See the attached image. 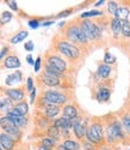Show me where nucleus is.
Returning <instances> with one entry per match:
<instances>
[{
  "label": "nucleus",
  "mask_w": 130,
  "mask_h": 150,
  "mask_svg": "<svg viewBox=\"0 0 130 150\" xmlns=\"http://www.w3.org/2000/svg\"><path fill=\"white\" fill-rule=\"evenodd\" d=\"M108 8H109V12H110V13H112V15L115 16L117 8H118V5H117L116 1H110V3L108 4Z\"/></svg>",
  "instance_id": "nucleus-34"
},
{
  "label": "nucleus",
  "mask_w": 130,
  "mask_h": 150,
  "mask_svg": "<svg viewBox=\"0 0 130 150\" xmlns=\"http://www.w3.org/2000/svg\"><path fill=\"white\" fill-rule=\"evenodd\" d=\"M28 31H20V33H18L17 35H15L11 39V42L13 43V45H16V43H19V42H22V41H24L25 39L28 37Z\"/></svg>",
  "instance_id": "nucleus-23"
},
{
  "label": "nucleus",
  "mask_w": 130,
  "mask_h": 150,
  "mask_svg": "<svg viewBox=\"0 0 130 150\" xmlns=\"http://www.w3.org/2000/svg\"><path fill=\"white\" fill-rule=\"evenodd\" d=\"M54 127H56L57 130L68 131L69 129H72V127H73V120L62 117V118L56 119V120L54 121Z\"/></svg>",
  "instance_id": "nucleus-8"
},
{
  "label": "nucleus",
  "mask_w": 130,
  "mask_h": 150,
  "mask_svg": "<svg viewBox=\"0 0 130 150\" xmlns=\"http://www.w3.org/2000/svg\"><path fill=\"white\" fill-rule=\"evenodd\" d=\"M59 112H60V109H59L57 106L48 105V106L45 107V115H47L48 118H54V117H56V115L59 114Z\"/></svg>",
  "instance_id": "nucleus-21"
},
{
  "label": "nucleus",
  "mask_w": 130,
  "mask_h": 150,
  "mask_svg": "<svg viewBox=\"0 0 130 150\" xmlns=\"http://www.w3.org/2000/svg\"><path fill=\"white\" fill-rule=\"evenodd\" d=\"M111 127V131H112V134H113V138L115 139H122L124 138V133H123V129L121 126L120 121H113L112 125H110Z\"/></svg>",
  "instance_id": "nucleus-10"
},
{
  "label": "nucleus",
  "mask_w": 130,
  "mask_h": 150,
  "mask_svg": "<svg viewBox=\"0 0 130 150\" xmlns=\"http://www.w3.org/2000/svg\"><path fill=\"white\" fill-rule=\"evenodd\" d=\"M62 145L66 148L67 150H79L80 149V145L79 144H78L76 142H74V141H71V139L64 141V143Z\"/></svg>",
  "instance_id": "nucleus-26"
},
{
  "label": "nucleus",
  "mask_w": 130,
  "mask_h": 150,
  "mask_svg": "<svg viewBox=\"0 0 130 150\" xmlns=\"http://www.w3.org/2000/svg\"><path fill=\"white\" fill-rule=\"evenodd\" d=\"M5 64V67L6 69H18L20 66V61L17 57L15 55H11V57H7L4 61Z\"/></svg>",
  "instance_id": "nucleus-13"
},
{
  "label": "nucleus",
  "mask_w": 130,
  "mask_h": 150,
  "mask_svg": "<svg viewBox=\"0 0 130 150\" xmlns=\"http://www.w3.org/2000/svg\"><path fill=\"white\" fill-rule=\"evenodd\" d=\"M0 146L5 150H12L15 146V139L6 133L0 134Z\"/></svg>",
  "instance_id": "nucleus-9"
},
{
  "label": "nucleus",
  "mask_w": 130,
  "mask_h": 150,
  "mask_svg": "<svg viewBox=\"0 0 130 150\" xmlns=\"http://www.w3.org/2000/svg\"><path fill=\"white\" fill-rule=\"evenodd\" d=\"M27 60H28V62H29L30 65H34V64H35V61H34V59H32L31 55H28V57H27Z\"/></svg>",
  "instance_id": "nucleus-44"
},
{
  "label": "nucleus",
  "mask_w": 130,
  "mask_h": 150,
  "mask_svg": "<svg viewBox=\"0 0 130 150\" xmlns=\"http://www.w3.org/2000/svg\"><path fill=\"white\" fill-rule=\"evenodd\" d=\"M0 125H1V127L5 131L4 133L8 134L10 137H12V138H18V137L20 136L19 129L7 117H3L1 119H0Z\"/></svg>",
  "instance_id": "nucleus-4"
},
{
  "label": "nucleus",
  "mask_w": 130,
  "mask_h": 150,
  "mask_svg": "<svg viewBox=\"0 0 130 150\" xmlns=\"http://www.w3.org/2000/svg\"><path fill=\"white\" fill-rule=\"evenodd\" d=\"M71 12H72V10H66V11H63V12H61V13H59V15H57V18L67 17V16H69V15H71Z\"/></svg>",
  "instance_id": "nucleus-39"
},
{
  "label": "nucleus",
  "mask_w": 130,
  "mask_h": 150,
  "mask_svg": "<svg viewBox=\"0 0 130 150\" xmlns=\"http://www.w3.org/2000/svg\"><path fill=\"white\" fill-rule=\"evenodd\" d=\"M35 96H36V89L34 88V89L31 90V97H30V103H34V101H35Z\"/></svg>",
  "instance_id": "nucleus-42"
},
{
  "label": "nucleus",
  "mask_w": 130,
  "mask_h": 150,
  "mask_svg": "<svg viewBox=\"0 0 130 150\" xmlns=\"http://www.w3.org/2000/svg\"><path fill=\"white\" fill-rule=\"evenodd\" d=\"M110 95H111V93L108 88H100L97 93V100L100 102H105L110 98Z\"/></svg>",
  "instance_id": "nucleus-17"
},
{
  "label": "nucleus",
  "mask_w": 130,
  "mask_h": 150,
  "mask_svg": "<svg viewBox=\"0 0 130 150\" xmlns=\"http://www.w3.org/2000/svg\"><path fill=\"white\" fill-rule=\"evenodd\" d=\"M80 29L82 30L84 35L86 36L87 40H93V39H99L101 36V33H100V29L97 24H94L93 22L91 21H85L82 22Z\"/></svg>",
  "instance_id": "nucleus-1"
},
{
  "label": "nucleus",
  "mask_w": 130,
  "mask_h": 150,
  "mask_svg": "<svg viewBox=\"0 0 130 150\" xmlns=\"http://www.w3.org/2000/svg\"><path fill=\"white\" fill-rule=\"evenodd\" d=\"M55 144H56L55 139L49 138V137H48V138H43V139H42V146H45V148H48V149L53 148Z\"/></svg>",
  "instance_id": "nucleus-30"
},
{
  "label": "nucleus",
  "mask_w": 130,
  "mask_h": 150,
  "mask_svg": "<svg viewBox=\"0 0 130 150\" xmlns=\"http://www.w3.org/2000/svg\"><path fill=\"white\" fill-rule=\"evenodd\" d=\"M35 72H38L40 71V69H41V57H38L37 59H36V61H35Z\"/></svg>",
  "instance_id": "nucleus-36"
},
{
  "label": "nucleus",
  "mask_w": 130,
  "mask_h": 150,
  "mask_svg": "<svg viewBox=\"0 0 130 150\" xmlns=\"http://www.w3.org/2000/svg\"><path fill=\"white\" fill-rule=\"evenodd\" d=\"M104 3H105V1H104V0H100V1H97L94 5H96V6H100V5H103Z\"/></svg>",
  "instance_id": "nucleus-47"
},
{
  "label": "nucleus",
  "mask_w": 130,
  "mask_h": 150,
  "mask_svg": "<svg viewBox=\"0 0 130 150\" xmlns=\"http://www.w3.org/2000/svg\"><path fill=\"white\" fill-rule=\"evenodd\" d=\"M42 81H43V83H44V84H47V85H49V86H56V85H59V84H60L59 78H56V77H51V76H48V74H45V73L42 76Z\"/></svg>",
  "instance_id": "nucleus-20"
},
{
  "label": "nucleus",
  "mask_w": 130,
  "mask_h": 150,
  "mask_svg": "<svg viewBox=\"0 0 130 150\" xmlns=\"http://www.w3.org/2000/svg\"><path fill=\"white\" fill-rule=\"evenodd\" d=\"M47 65H49L50 67H53L54 70L59 71L60 73L64 72V71H66V67H67V65H66V62H64V60H62L61 58L55 57V55L50 57V58L48 59V64H47Z\"/></svg>",
  "instance_id": "nucleus-7"
},
{
  "label": "nucleus",
  "mask_w": 130,
  "mask_h": 150,
  "mask_svg": "<svg viewBox=\"0 0 130 150\" xmlns=\"http://www.w3.org/2000/svg\"><path fill=\"white\" fill-rule=\"evenodd\" d=\"M22 81V72L20 71H16L15 73L10 74V76H7L6 78V84L7 85H12L15 83H18Z\"/></svg>",
  "instance_id": "nucleus-18"
},
{
  "label": "nucleus",
  "mask_w": 130,
  "mask_h": 150,
  "mask_svg": "<svg viewBox=\"0 0 130 150\" xmlns=\"http://www.w3.org/2000/svg\"><path fill=\"white\" fill-rule=\"evenodd\" d=\"M0 150H3V148H1V146H0Z\"/></svg>",
  "instance_id": "nucleus-50"
},
{
  "label": "nucleus",
  "mask_w": 130,
  "mask_h": 150,
  "mask_svg": "<svg viewBox=\"0 0 130 150\" xmlns=\"http://www.w3.org/2000/svg\"><path fill=\"white\" fill-rule=\"evenodd\" d=\"M6 4H7L12 10H13V11H17V10H18V6H17V3H16V1H10V0H7Z\"/></svg>",
  "instance_id": "nucleus-37"
},
{
  "label": "nucleus",
  "mask_w": 130,
  "mask_h": 150,
  "mask_svg": "<svg viewBox=\"0 0 130 150\" xmlns=\"http://www.w3.org/2000/svg\"><path fill=\"white\" fill-rule=\"evenodd\" d=\"M63 117L67 119H71V120H74L78 117L76 108L74 106H66L63 108Z\"/></svg>",
  "instance_id": "nucleus-15"
},
{
  "label": "nucleus",
  "mask_w": 130,
  "mask_h": 150,
  "mask_svg": "<svg viewBox=\"0 0 130 150\" xmlns=\"http://www.w3.org/2000/svg\"><path fill=\"white\" fill-rule=\"evenodd\" d=\"M60 150H67V149H66V148H64L63 145H60Z\"/></svg>",
  "instance_id": "nucleus-49"
},
{
  "label": "nucleus",
  "mask_w": 130,
  "mask_h": 150,
  "mask_svg": "<svg viewBox=\"0 0 130 150\" xmlns=\"http://www.w3.org/2000/svg\"><path fill=\"white\" fill-rule=\"evenodd\" d=\"M57 49L63 55H66L67 58H71V59H76L78 57H79V54H80L79 49H78L74 45H72L69 42H66V41L59 42Z\"/></svg>",
  "instance_id": "nucleus-2"
},
{
  "label": "nucleus",
  "mask_w": 130,
  "mask_h": 150,
  "mask_svg": "<svg viewBox=\"0 0 130 150\" xmlns=\"http://www.w3.org/2000/svg\"><path fill=\"white\" fill-rule=\"evenodd\" d=\"M103 12L100 11H96V10H92V11H87V12H84L81 13V18H88V17H94V16H100Z\"/></svg>",
  "instance_id": "nucleus-31"
},
{
  "label": "nucleus",
  "mask_w": 130,
  "mask_h": 150,
  "mask_svg": "<svg viewBox=\"0 0 130 150\" xmlns=\"http://www.w3.org/2000/svg\"><path fill=\"white\" fill-rule=\"evenodd\" d=\"M129 15H130V11L127 8V7H118L115 13V18H117L118 21H128L129 18Z\"/></svg>",
  "instance_id": "nucleus-16"
},
{
  "label": "nucleus",
  "mask_w": 130,
  "mask_h": 150,
  "mask_svg": "<svg viewBox=\"0 0 130 150\" xmlns=\"http://www.w3.org/2000/svg\"><path fill=\"white\" fill-rule=\"evenodd\" d=\"M122 121H123V126H124L125 131L130 134V117L129 115H124Z\"/></svg>",
  "instance_id": "nucleus-33"
},
{
  "label": "nucleus",
  "mask_w": 130,
  "mask_h": 150,
  "mask_svg": "<svg viewBox=\"0 0 130 150\" xmlns=\"http://www.w3.org/2000/svg\"><path fill=\"white\" fill-rule=\"evenodd\" d=\"M111 73V67L109 65H100L99 69H98V76L101 77V78H108Z\"/></svg>",
  "instance_id": "nucleus-22"
},
{
  "label": "nucleus",
  "mask_w": 130,
  "mask_h": 150,
  "mask_svg": "<svg viewBox=\"0 0 130 150\" xmlns=\"http://www.w3.org/2000/svg\"><path fill=\"white\" fill-rule=\"evenodd\" d=\"M122 28H121V33L124 37H130V22L129 21H122Z\"/></svg>",
  "instance_id": "nucleus-24"
},
{
  "label": "nucleus",
  "mask_w": 130,
  "mask_h": 150,
  "mask_svg": "<svg viewBox=\"0 0 130 150\" xmlns=\"http://www.w3.org/2000/svg\"><path fill=\"white\" fill-rule=\"evenodd\" d=\"M108 141H109V142H113V141H115L113 134H112V131H111V127H110V126L108 127Z\"/></svg>",
  "instance_id": "nucleus-40"
},
{
  "label": "nucleus",
  "mask_w": 130,
  "mask_h": 150,
  "mask_svg": "<svg viewBox=\"0 0 130 150\" xmlns=\"http://www.w3.org/2000/svg\"><path fill=\"white\" fill-rule=\"evenodd\" d=\"M12 108V101L10 98H4L0 100V110H6L8 112Z\"/></svg>",
  "instance_id": "nucleus-27"
},
{
  "label": "nucleus",
  "mask_w": 130,
  "mask_h": 150,
  "mask_svg": "<svg viewBox=\"0 0 130 150\" xmlns=\"http://www.w3.org/2000/svg\"><path fill=\"white\" fill-rule=\"evenodd\" d=\"M73 130H74V133L78 138H82L84 136H86V126L78 119L75 122H73Z\"/></svg>",
  "instance_id": "nucleus-11"
},
{
  "label": "nucleus",
  "mask_w": 130,
  "mask_h": 150,
  "mask_svg": "<svg viewBox=\"0 0 130 150\" xmlns=\"http://www.w3.org/2000/svg\"><path fill=\"white\" fill-rule=\"evenodd\" d=\"M6 95L8 96V98L11 100V101H20V100H23L24 97V93L20 90V89H10V90H6Z\"/></svg>",
  "instance_id": "nucleus-12"
},
{
  "label": "nucleus",
  "mask_w": 130,
  "mask_h": 150,
  "mask_svg": "<svg viewBox=\"0 0 130 150\" xmlns=\"http://www.w3.org/2000/svg\"><path fill=\"white\" fill-rule=\"evenodd\" d=\"M53 23H54V22H51V21H50V22H45V23H43L42 25H43V27H48V25H51Z\"/></svg>",
  "instance_id": "nucleus-46"
},
{
  "label": "nucleus",
  "mask_w": 130,
  "mask_h": 150,
  "mask_svg": "<svg viewBox=\"0 0 130 150\" xmlns=\"http://www.w3.org/2000/svg\"><path fill=\"white\" fill-rule=\"evenodd\" d=\"M84 146H85L86 150H93V145H92V144H89L88 142H86V143L84 144Z\"/></svg>",
  "instance_id": "nucleus-43"
},
{
  "label": "nucleus",
  "mask_w": 130,
  "mask_h": 150,
  "mask_svg": "<svg viewBox=\"0 0 130 150\" xmlns=\"http://www.w3.org/2000/svg\"><path fill=\"white\" fill-rule=\"evenodd\" d=\"M38 150H50V149H48V148H45V146H41Z\"/></svg>",
  "instance_id": "nucleus-48"
},
{
  "label": "nucleus",
  "mask_w": 130,
  "mask_h": 150,
  "mask_svg": "<svg viewBox=\"0 0 130 150\" xmlns=\"http://www.w3.org/2000/svg\"><path fill=\"white\" fill-rule=\"evenodd\" d=\"M15 109L18 112V113L22 115V117H24L25 114L28 113V109H29V107H28V103H25V102H19L16 107H15Z\"/></svg>",
  "instance_id": "nucleus-25"
},
{
  "label": "nucleus",
  "mask_w": 130,
  "mask_h": 150,
  "mask_svg": "<svg viewBox=\"0 0 130 150\" xmlns=\"http://www.w3.org/2000/svg\"><path fill=\"white\" fill-rule=\"evenodd\" d=\"M86 137L88 142L92 143H100L103 139V127L101 125L96 122L93 125H91V127L86 131Z\"/></svg>",
  "instance_id": "nucleus-3"
},
{
  "label": "nucleus",
  "mask_w": 130,
  "mask_h": 150,
  "mask_svg": "<svg viewBox=\"0 0 130 150\" xmlns=\"http://www.w3.org/2000/svg\"><path fill=\"white\" fill-rule=\"evenodd\" d=\"M48 134H49V138L57 139L59 136H60V132H59V130H57L56 127L51 126V127H49V130H48Z\"/></svg>",
  "instance_id": "nucleus-29"
},
{
  "label": "nucleus",
  "mask_w": 130,
  "mask_h": 150,
  "mask_svg": "<svg viewBox=\"0 0 130 150\" xmlns=\"http://www.w3.org/2000/svg\"><path fill=\"white\" fill-rule=\"evenodd\" d=\"M67 36L72 42H78V43H86L87 42V39L84 35L82 30L80 29V27H76V25H73L67 30Z\"/></svg>",
  "instance_id": "nucleus-5"
},
{
  "label": "nucleus",
  "mask_w": 130,
  "mask_h": 150,
  "mask_svg": "<svg viewBox=\"0 0 130 150\" xmlns=\"http://www.w3.org/2000/svg\"><path fill=\"white\" fill-rule=\"evenodd\" d=\"M6 52H7V48H6V47H4V48H3V51L0 52V60H1V58L6 54Z\"/></svg>",
  "instance_id": "nucleus-45"
},
{
  "label": "nucleus",
  "mask_w": 130,
  "mask_h": 150,
  "mask_svg": "<svg viewBox=\"0 0 130 150\" xmlns=\"http://www.w3.org/2000/svg\"><path fill=\"white\" fill-rule=\"evenodd\" d=\"M24 48L27 49L28 52H31L32 49H34V42H32V41H29V42H27V43H25V46H24Z\"/></svg>",
  "instance_id": "nucleus-38"
},
{
  "label": "nucleus",
  "mask_w": 130,
  "mask_h": 150,
  "mask_svg": "<svg viewBox=\"0 0 130 150\" xmlns=\"http://www.w3.org/2000/svg\"><path fill=\"white\" fill-rule=\"evenodd\" d=\"M104 62H105V65H111L113 64V62H116V57L111 53H106L105 55H104Z\"/></svg>",
  "instance_id": "nucleus-32"
},
{
  "label": "nucleus",
  "mask_w": 130,
  "mask_h": 150,
  "mask_svg": "<svg viewBox=\"0 0 130 150\" xmlns=\"http://www.w3.org/2000/svg\"><path fill=\"white\" fill-rule=\"evenodd\" d=\"M12 122H13L16 126L19 129V127H23L24 125H25V122H27V120H25V118L24 117H22V115H15V114H11V113H8L7 112V115H6Z\"/></svg>",
  "instance_id": "nucleus-14"
},
{
  "label": "nucleus",
  "mask_w": 130,
  "mask_h": 150,
  "mask_svg": "<svg viewBox=\"0 0 130 150\" xmlns=\"http://www.w3.org/2000/svg\"><path fill=\"white\" fill-rule=\"evenodd\" d=\"M29 27L32 28V29H36L40 27V22H38L37 19H32V21H29Z\"/></svg>",
  "instance_id": "nucleus-35"
},
{
  "label": "nucleus",
  "mask_w": 130,
  "mask_h": 150,
  "mask_svg": "<svg viewBox=\"0 0 130 150\" xmlns=\"http://www.w3.org/2000/svg\"><path fill=\"white\" fill-rule=\"evenodd\" d=\"M44 101L48 105H62L67 101V97L61 93H56V91H47L44 94Z\"/></svg>",
  "instance_id": "nucleus-6"
},
{
  "label": "nucleus",
  "mask_w": 130,
  "mask_h": 150,
  "mask_svg": "<svg viewBox=\"0 0 130 150\" xmlns=\"http://www.w3.org/2000/svg\"><path fill=\"white\" fill-rule=\"evenodd\" d=\"M27 86H28V90H29V91H31V90L34 89V81H32L31 77L28 78V85H27Z\"/></svg>",
  "instance_id": "nucleus-41"
},
{
  "label": "nucleus",
  "mask_w": 130,
  "mask_h": 150,
  "mask_svg": "<svg viewBox=\"0 0 130 150\" xmlns=\"http://www.w3.org/2000/svg\"><path fill=\"white\" fill-rule=\"evenodd\" d=\"M121 28H122L121 21H118L117 18H113L111 21V30H112L115 37H118V35L121 34Z\"/></svg>",
  "instance_id": "nucleus-19"
},
{
  "label": "nucleus",
  "mask_w": 130,
  "mask_h": 150,
  "mask_svg": "<svg viewBox=\"0 0 130 150\" xmlns=\"http://www.w3.org/2000/svg\"><path fill=\"white\" fill-rule=\"evenodd\" d=\"M11 19H12V13H11V12H8V11L3 12V15L0 16V23H1V24H6Z\"/></svg>",
  "instance_id": "nucleus-28"
}]
</instances>
